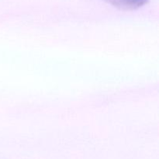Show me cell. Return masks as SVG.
Returning a JSON list of instances; mask_svg holds the SVG:
<instances>
[{
	"mask_svg": "<svg viewBox=\"0 0 159 159\" xmlns=\"http://www.w3.org/2000/svg\"><path fill=\"white\" fill-rule=\"evenodd\" d=\"M110 4L119 9H136L144 6L148 0H105Z\"/></svg>",
	"mask_w": 159,
	"mask_h": 159,
	"instance_id": "obj_1",
	"label": "cell"
}]
</instances>
